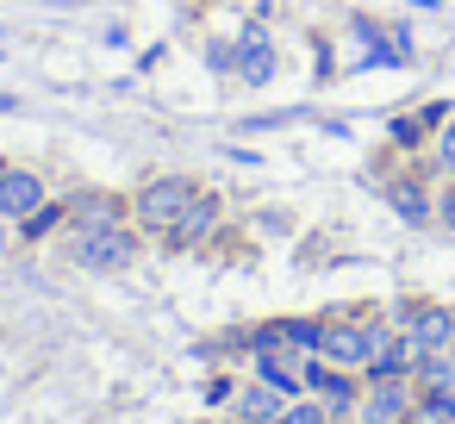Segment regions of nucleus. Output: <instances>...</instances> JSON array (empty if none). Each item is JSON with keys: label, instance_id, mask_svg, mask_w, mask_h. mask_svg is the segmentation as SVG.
<instances>
[{"label": "nucleus", "instance_id": "obj_9", "mask_svg": "<svg viewBox=\"0 0 455 424\" xmlns=\"http://www.w3.org/2000/svg\"><path fill=\"white\" fill-rule=\"evenodd\" d=\"M380 194H387V206H393L399 219H411V225H436V200H430V188H424L418 175H393Z\"/></svg>", "mask_w": 455, "mask_h": 424}, {"label": "nucleus", "instance_id": "obj_11", "mask_svg": "<svg viewBox=\"0 0 455 424\" xmlns=\"http://www.w3.org/2000/svg\"><path fill=\"white\" fill-rule=\"evenodd\" d=\"M281 405H287V393H275L268 380H256V387H243V393H237V418H243V424H275V418H281Z\"/></svg>", "mask_w": 455, "mask_h": 424}, {"label": "nucleus", "instance_id": "obj_1", "mask_svg": "<svg viewBox=\"0 0 455 424\" xmlns=\"http://www.w3.org/2000/svg\"><path fill=\"white\" fill-rule=\"evenodd\" d=\"M194 194H200V181H194V175H150V181L132 194V225H138L144 237H169Z\"/></svg>", "mask_w": 455, "mask_h": 424}, {"label": "nucleus", "instance_id": "obj_5", "mask_svg": "<svg viewBox=\"0 0 455 424\" xmlns=\"http://www.w3.org/2000/svg\"><path fill=\"white\" fill-rule=\"evenodd\" d=\"M44 200H51V181L32 163H0V219H7V225L32 219Z\"/></svg>", "mask_w": 455, "mask_h": 424}, {"label": "nucleus", "instance_id": "obj_12", "mask_svg": "<svg viewBox=\"0 0 455 424\" xmlns=\"http://www.w3.org/2000/svg\"><path fill=\"white\" fill-rule=\"evenodd\" d=\"M237 76H243L250 88H262V82L275 76V44H268L262 32H250V38H243V51H237Z\"/></svg>", "mask_w": 455, "mask_h": 424}, {"label": "nucleus", "instance_id": "obj_15", "mask_svg": "<svg viewBox=\"0 0 455 424\" xmlns=\"http://www.w3.org/2000/svg\"><path fill=\"white\" fill-rule=\"evenodd\" d=\"M430 169H436L443 181H455V119L436 125V138H430Z\"/></svg>", "mask_w": 455, "mask_h": 424}, {"label": "nucleus", "instance_id": "obj_7", "mask_svg": "<svg viewBox=\"0 0 455 424\" xmlns=\"http://www.w3.org/2000/svg\"><path fill=\"white\" fill-rule=\"evenodd\" d=\"M219 219H225V200L212 194V188H200L194 200H188V212L175 219V231H169V244L175 250H200L212 231H219Z\"/></svg>", "mask_w": 455, "mask_h": 424}, {"label": "nucleus", "instance_id": "obj_10", "mask_svg": "<svg viewBox=\"0 0 455 424\" xmlns=\"http://www.w3.org/2000/svg\"><path fill=\"white\" fill-rule=\"evenodd\" d=\"M119 219H132V200H113V194H82V200H69V225H76V231H100V225H119Z\"/></svg>", "mask_w": 455, "mask_h": 424}, {"label": "nucleus", "instance_id": "obj_13", "mask_svg": "<svg viewBox=\"0 0 455 424\" xmlns=\"http://www.w3.org/2000/svg\"><path fill=\"white\" fill-rule=\"evenodd\" d=\"M63 219H69V206H63V200H44L32 219H20V225H13V237H20V244H38V237H51Z\"/></svg>", "mask_w": 455, "mask_h": 424}, {"label": "nucleus", "instance_id": "obj_2", "mask_svg": "<svg viewBox=\"0 0 455 424\" xmlns=\"http://www.w3.org/2000/svg\"><path fill=\"white\" fill-rule=\"evenodd\" d=\"M76 244H69V256L82 262V268H94V275H119V268H132L138 262V250H144V237H138V225L132 219H119V225H100V231H69Z\"/></svg>", "mask_w": 455, "mask_h": 424}, {"label": "nucleus", "instance_id": "obj_6", "mask_svg": "<svg viewBox=\"0 0 455 424\" xmlns=\"http://www.w3.org/2000/svg\"><path fill=\"white\" fill-rule=\"evenodd\" d=\"M318 356L337 362V368H368V318H324V337H318Z\"/></svg>", "mask_w": 455, "mask_h": 424}, {"label": "nucleus", "instance_id": "obj_18", "mask_svg": "<svg viewBox=\"0 0 455 424\" xmlns=\"http://www.w3.org/2000/svg\"><path fill=\"white\" fill-rule=\"evenodd\" d=\"M7 250H13V225H7V219H0V256H7Z\"/></svg>", "mask_w": 455, "mask_h": 424}, {"label": "nucleus", "instance_id": "obj_8", "mask_svg": "<svg viewBox=\"0 0 455 424\" xmlns=\"http://www.w3.org/2000/svg\"><path fill=\"white\" fill-rule=\"evenodd\" d=\"M256 380H268L275 393L299 399L306 393V356L299 349H256Z\"/></svg>", "mask_w": 455, "mask_h": 424}, {"label": "nucleus", "instance_id": "obj_3", "mask_svg": "<svg viewBox=\"0 0 455 424\" xmlns=\"http://www.w3.org/2000/svg\"><path fill=\"white\" fill-rule=\"evenodd\" d=\"M399 331H405V343L418 356H436V349L455 343V306H443V300H405L399 306Z\"/></svg>", "mask_w": 455, "mask_h": 424}, {"label": "nucleus", "instance_id": "obj_16", "mask_svg": "<svg viewBox=\"0 0 455 424\" xmlns=\"http://www.w3.org/2000/svg\"><path fill=\"white\" fill-rule=\"evenodd\" d=\"M424 132H430V125H424V119H393V150H411V156H418V150H424V144H430V138H424Z\"/></svg>", "mask_w": 455, "mask_h": 424}, {"label": "nucleus", "instance_id": "obj_14", "mask_svg": "<svg viewBox=\"0 0 455 424\" xmlns=\"http://www.w3.org/2000/svg\"><path fill=\"white\" fill-rule=\"evenodd\" d=\"M275 424H331V412H324V399L299 393V399H287V405H281V418H275Z\"/></svg>", "mask_w": 455, "mask_h": 424}, {"label": "nucleus", "instance_id": "obj_17", "mask_svg": "<svg viewBox=\"0 0 455 424\" xmlns=\"http://www.w3.org/2000/svg\"><path fill=\"white\" fill-rule=\"evenodd\" d=\"M436 225L455 237V181H443V194H436Z\"/></svg>", "mask_w": 455, "mask_h": 424}, {"label": "nucleus", "instance_id": "obj_4", "mask_svg": "<svg viewBox=\"0 0 455 424\" xmlns=\"http://www.w3.org/2000/svg\"><path fill=\"white\" fill-rule=\"evenodd\" d=\"M418 405V380L399 374V380H362V399L349 412V424H405Z\"/></svg>", "mask_w": 455, "mask_h": 424}]
</instances>
